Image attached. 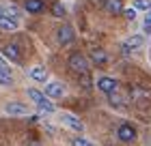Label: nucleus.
Returning <instances> with one entry per match:
<instances>
[{
    "instance_id": "9d476101",
    "label": "nucleus",
    "mask_w": 151,
    "mask_h": 146,
    "mask_svg": "<svg viewBox=\"0 0 151 146\" xmlns=\"http://www.w3.org/2000/svg\"><path fill=\"white\" fill-rule=\"evenodd\" d=\"M2 54L9 60H13V62H19L22 60V54H19V47L15 45V43H6L4 45V50H2Z\"/></svg>"
},
{
    "instance_id": "9b49d317",
    "label": "nucleus",
    "mask_w": 151,
    "mask_h": 146,
    "mask_svg": "<svg viewBox=\"0 0 151 146\" xmlns=\"http://www.w3.org/2000/svg\"><path fill=\"white\" fill-rule=\"evenodd\" d=\"M104 9L110 15H119V13H123V0H106Z\"/></svg>"
},
{
    "instance_id": "f257e3e1",
    "label": "nucleus",
    "mask_w": 151,
    "mask_h": 146,
    "mask_svg": "<svg viewBox=\"0 0 151 146\" xmlns=\"http://www.w3.org/2000/svg\"><path fill=\"white\" fill-rule=\"evenodd\" d=\"M28 99H32V103H37L41 112H54V110H56V108H54V103L47 101L45 95L41 93V90H37V88H28Z\"/></svg>"
},
{
    "instance_id": "1a4fd4ad",
    "label": "nucleus",
    "mask_w": 151,
    "mask_h": 146,
    "mask_svg": "<svg viewBox=\"0 0 151 146\" xmlns=\"http://www.w3.org/2000/svg\"><path fill=\"white\" fill-rule=\"evenodd\" d=\"M4 112L11 114V116H26V114H28V108H26L24 103H6Z\"/></svg>"
},
{
    "instance_id": "423d86ee",
    "label": "nucleus",
    "mask_w": 151,
    "mask_h": 146,
    "mask_svg": "<svg viewBox=\"0 0 151 146\" xmlns=\"http://www.w3.org/2000/svg\"><path fill=\"white\" fill-rule=\"evenodd\" d=\"M65 93V86H63V82H47L45 84V97H63Z\"/></svg>"
},
{
    "instance_id": "0eeeda50",
    "label": "nucleus",
    "mask_w": 151,
    "mask_h": 146,
    "mask_svg": "<svg viewBox=\"0 0 151 146\" xmlns=\"http://www.w3.org/2000/svg\"><path fill=\"white\" fill-rule=\"evenodd\" d=\"M60 118H63V122H65L69 129L78 131V133H82V131H84V125H82V120H80V118H76L73 114H63Z\"/></svg>"
},
{
    "instance_id": "412c9836",
    "label": "nucleus",
    "mask_w": 151,
    "mask_h": 146,
    "mask_svg": "<svg viewBox=\"0 0 151 146\" xmlns=\"http://www.w3.org/2000/svg\"><path fill=\"white\" fill-rule=\"evenodd\" d=\"M123 15H125V19H136V9L132 6V9H123Z\"/></svg>"
},
{
    "instance_id": "2eb2a0df",
    "label": "nucleus",
    "mask_w": 151,
    "mask_h": 146,
    "mask_svg": "<svg viewBox=\"0 0 151 146\" xmlns=\"http://www.w3.org/2000/svg\"><path fill=\"white\" fill-rule=\"evenodd\" d=\"M142 43H145V39H142L140 34H132V37L127 39L125 47H136V50H138V47H142Z\"/></svg>"
},
{
    "instance_id": "dca6fc26",
    "label": "nucleus",
    "mask_w": 151,
    "mask_h": 146,
    "mask_svg": "<svg viewBox=\"0 0 151 146\" xmlns=\"http://www.w3.org/2000/svg\"><path fill=\"white\" fill-rule=\"evenodd\" d=\"M0 84L2 86H11L13 84V78H11L9 71H2V69H0Z\"/></svg>"
},
{
    "instance_id": "aec40b11",
    "label": "nucleus",
    "mask_w": 151,
    "mask_h": 146,
    "mask_svg": "<svg viewBox=\"0 0 151 146\" xmlns=\"http://www.w3.org/2000/svg\"><path fill=\"white\" fill-rule=\"evenodd\" d=\"M71 146H93L88 140H84V137H73L71 140Z\"/></svg>"
},
{
    "instance_id": "5701e85b",
    "label": "nucleus",
    "mask_w": 151,
    "mask_h": 146,
    "mask_svg": "<svg viewBox=\"0 0 151 146\" xmlns=\"http://www.w3.org/2000/svg\"><path fill=\"white\" fill-rule=\"evenodd\" d=\"M4 15V9H2V6H0V17H2Z\"/></svg>"
},
{
    "instance_id": "ddd939ff",
    "label": "nucleus",
    "mask_w": 151,
    "mask_h": 146,
    "mask_svg": "<svg viewBox=\"0 0 151 146\" xmlns=\"http://www.w3.org/2000/svg\"><path fill=\"white\" fill-rule=\"evenodd\" d=\"M28 75H30L35 82H45V80H47V71H45L43 67H32L30 71H28Z\"/></svg>"
},
{
    "instance_id": "4be33fe9",
    "label": "nucleus",
    "mask_w": 151,
    "mask_h": 146,
    "mask_svg": "<svg viewBox=\"0 0 151 146\" xmlns=\"http://www.w3.org/2000/svg\"><path fill=\"white\" fill-rule=\"evenodd\" d=\"M0 69H2V71H9V65H6V60L0 56Z\"/></svg>"
},
{
    "instance_id": "7ed1b4c3",
    "label": "nucleus",
    "mask_w": 151,
    "mask_h": 146,
    "mask_svg": "<svg viewBox=\"0 0 151 146\" xmlns=\"http://www.w3.org/2000/svg\"><path fill=\"white\" fill-rule=\"evenodd\" d=\"M116 137H119L121 142L129 144V142H134V140H136V129H134L129 122H121L119 127H116Z\"/></svg>"
},
{
    "instance_id": "4468645a",
    "label": "nucleus",
    "mask_w": 151,
    "mask_h": 146,
    "mask_svg": "<svg viewBox=\"0 0 151 146\" xmlns=\"http://www.w3.org/2000/svg\"><path fill=\"white\" fill-rule=\"evenodd\" d=\"M17 19H11V17H6V15H2V17H0V28H2V30H17Z\"/></svg>"
},
{
    "instance_id": "6ab92c4d",
    "label": "nucleus",
    "mask_w": 151,
    "mask_h": 146,
    "mask_svg": "<svg viewBox=\"0 0 151 146\" xmlns=\"http://www.w3.org/2000/svg\"><path fill=\"white\" fill-rule=\"evenodd\" d=\"M142 30H145V34H151V11H147V15H145V24H142Z\"/></svg>"
},
{
    "instance_id": "39448f33",
    "label": "nucleus",
    "mask_w": 151,
    "mask_h": 146,
    "mask_svg": "<svg viewBox=\"0 0 151 146\" xmlns=\"http://www.w3.org/2000/svg\"><path fill=\"white\" fill-rule=\"evenodd\" d=\"M56 39H58V43H60V45H69L71 41L76 39V32H73L71 26H60L58 32H56Z\"/></svg>"
},
{
    "instance_id": "f03ea898",
    "label": "nucleus",
    "mask_w": 151,
    "mask_h": 146,
    "mask_svg": "<svg viewBox=\"0 0 151 146\" xmlns=\"http://www.w3.org/2000/svg\"><path fill=\"white\" fill-rule=\"evenodd\" d=\"M67 65L71 67V71L82 73V75L88 71V60L84 58V54H80V52H73L71 56H69V60H67Z\"/></svg>"
},
{
    "instance_id": "20e7f679",
    "label": "nucleus",
    "mask_w": 151,
    "mask_h": 146,
    "mask_svg": "<svg viewBox=\"0 0 151 146\" xmlns=\"http://www.w3.org/2000/svg\"><path fill=\"white\" fill-rule=\"evenodd\" d=\"M97 88L101 90V93H106V95H112V93H116V88H119V82H116L114 78L104 75V78L97 80Z\"/></svg>"
},
{
    "instance_id": "b1692460",
    "label": "nucleus",
    "mask_w": 151,
    "mask_h": 146,
    "mask_svg": "<svg viewBox=\"0 0 151 146\" xmlns=\"http://www.w3.org/2000/svg\"><path fill=\"white\" fill-rule=\"evenodd\" d=\"M30 146H39V144H30Z\"/></svg>"
},
{
    "instance_id": "f8f14e48",
    "label": "nucleus",
    "mask_w": 151,
    "mask_h": 146,
    "mask_svg": "<svg viewBox=\"0 0 151 146\" xmlns=\"http://www.w3.org/2000/svg\"><path fill=\"white\" fill-rule=\"evenodd\" d=\"M91 60L95 62V65H106V62H108V54L104 52V50H101V47H93V50H91Z\"/></svg>"
},
{
    "instance_id": "a211bd4d",
    "label": "nucleus",
    "mask_w": 151,
    "mask_h": 146,
    "mask_svg": "<svg viewBox=\"0 0 151 146\" xmlns=\"http://www.w3.org/2000/svg\"><path fill=\"white\" fill-rule=\"evenodd\" d=\"M134 9H142V11H151V0H136Z\"/></svg>"
},
{
    "instance_id": "6e6552de",
    "label": "nucleus",
    "mask_w": 151,
    "mask_h": 146,
    "mask_svg": "<svg viewBox=\"0 0 151 146\" xmlns=\"http://www.w3.org/2000/svg\"><path fill=\"white\" fill-rule=\"evenodd\" d=\"M24 9L32 15H39V13L45 11V2L43 0H24Z\"/></svg>"
},
{
    "instance_id": "f3484780",
    "label": "nucleus",
    "mask_w": 151,
    "mask_h": 146,
    "mask_svg": "<svg viewBox=\"0 0 151 146\" xmlns=\"http://www.w3.org/2000/svg\"><path fill=\"white\" fill-rule=\"evenodd\" d=\"M50 11H52V15H54V17H63V15H65V6L60 4V2H54Z\"/></svg>"
}]
</instances>
